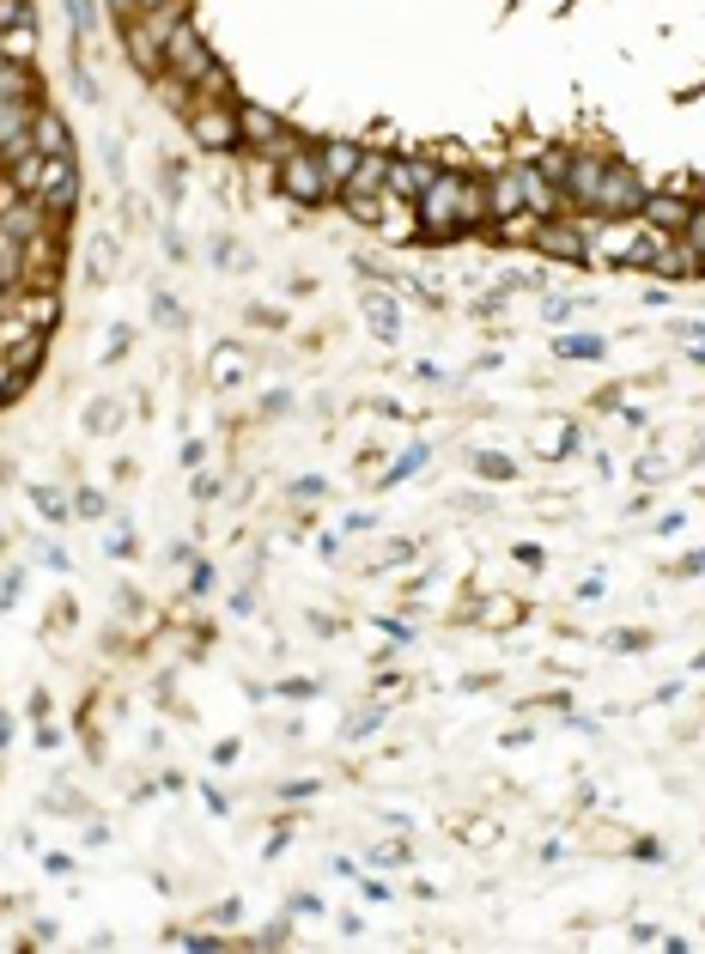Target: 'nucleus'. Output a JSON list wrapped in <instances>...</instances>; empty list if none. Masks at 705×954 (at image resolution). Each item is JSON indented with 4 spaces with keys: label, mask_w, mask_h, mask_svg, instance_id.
Segmentation results:
<instances>
[{
    "label": "nucleus",
    "mask_w": 705,
    "mask_h": 954,
    "mask_svg": "<svg viewBox=\"0 0 705 954\" xmlns=\"http://www.w3.org/2000/svg\"><path fill=\"white\" fill-rule=\"evenodd\" d=\"M414 207H420V231H475L481 219H493L487 189L468 183V177H456V171H444Z\"/></svg>",
    "instance_id": "1"
},
{
    "label": "nucleus",
    "mask_w": 705,
    "mask_h": 954,
    "mask_svg": "<svg viewBox=\"0 0 705 954\" xmlns=\"http://www.w3.org/2000/svg\"><path fill=\"white\" fill-rule=\"evenodd\" d=\"M189 134L207 146V152H238V140H244V128H238V104H225V98H189Z\"/></svg>",
    "instance_id": "2"
},
{
    "label": "nucleus",
    "mask_w": 705,
    "mask_h": 954,
    "mask_svg": "<svg viewBox=\"0 0 705 954\" xmlns=\"http://www.w3.org/2000/svg\"><path fill=\"white\" fill-rule=\"evenodd\" d=\"M274 183H280V195L298 201V207L329 201V183H323V165H317V146H304V152L280 158V165H274Z\"/></svg>",
    "instance_id": "3"
},
{
    "label": "nucleus",
    "mask_w": 705,
    "mask_h": 954,
    "mask_svg": "<svg viewBox=\"0 0 705 954\" xmlns=\"http://www.w3.org/2000/svg\"><path fill=\"white\" fill-rule=\"evenodd\" d=\"M207 67H213V49H207V43H201V31L183 19V25L165 37V73H171V79H183V86H201V73H207Z\"/></svg>",
    "instance_id": "4"
},
{
    "label": "nucleus",
    "mask_w": 705,
    "mask_h": 954,
    "mask_svg": "<svg viewBox=\"0 0 705 954\" xmlns=\"http://www.w3.org/2000/svg\"><path fill=\"white\" fill-rule=\"evenodd\" d=\"M31 201H37L43 213H55V219L73 213V201H80V171H73V152H67V158H49V165H43V183H37Z\"/></svg>",
    "instance_id": "5"
},
{
    "label": "nucleus",
    "mask_w": 705,
    "mask_h": 954,
    "mask_svg": "<svg viewBox=\"0 0 705 954\" xmlns=\"http://www.w3.org/2000/svg\"><path fill=\"white\" fill-rule=\"evenodd\" d=\"M639 207H645V183L608 158V177H602V195H596V219H633Z\"/></svg>",
    "instance_id": "6"
},
{
    "label": "nucleus",
    "mask_w": 705,
    "mask_h": 954,
    "mask_svg": "<svg viewBox=\"0 0 705 954\" xmlns=\"http://www.w3.org/2000/svg\"><path fill=\"white\" fill-rule=\"evenodd\" d=\"M602 177H608V158H602V152H572V158H566V177H560V195L578 201V207H596Z\"/></svg>",
    "instance_id": "7"
},
{
    "label": "nucleus",
    "mask_w": 705,
    "mask_h": 954,
    "mask_svg": "<svg viewBox=\"0 0 705 954\" xmlns=\"http://www.w3.org/2000/svg\"><path fill=\"white\" fill-rule=\"evenodd\" d=\"M535 250L554 256V262H590V231L566 225V219H541L535 225Z\"/></svg>",
    "instance_id": "8"
},
{
    "label": "nucleus",
    "mask_w": 705,
    "mask_h": 954,
    "mask_svg": "<svg viewBox=\"0 0 705 954\" xmlns=\"http://www.w3.org/2000/svg\"><path fill=\"white\" fill-rule=\"evenodd\" d=\"M7 310L13 316H25L31 329H55V316H61V292L55 286H19V292H7Z\"/></svg>",
    "instance_id": "9"
},
{
    "label": "nucleus",
    "mask_w": 705,
    "mask_h": 954,
    "mask_svg": "<svg viewBox=\"0 0 705 954\" xmlns=\"http://www.w3.org/2000/svg\"><path fill=\"white\" fill-rule=\"evenodd\" d=\"M438 177H444V165H432V158H389V195H402V201H420Z\"/></svg>",
    "instance_id": "10"
},
{
    "label": "nucleus",
    "mask_w": 705,
    "mask_h": 954,
    "mask_svg": "<svg viewBox=\"0 0 705 954\" xmlns=\"http://www.w3.org/2000/svg\"><path fill=\"white\" fill-rule=\"evenodd\" d=\"M250 377V347L244 341H219L213 353H207V383L213 389H238Z\"/></svg>",
    "instance_id": "11"
},
{
    "label": "nucleus",
    "mask_w": 705,
    "mask_h": 954,
    "mask_svg": "<svg viewBox=\"0 0 705 954\" xmlns=\"http://www.w3.org/2000/svg\"><path fill=\"white\" fill-rule=\"evenodd\" d=\"M639 219H645L651 231H669V237H681V231H687V219H693V195H645Z\"/></svg>",
    "instance_id": "12"
},
{
    "label": "nucleus",
    "mask_w": 705,
    "mask_h": 954,
    "mask_svg": "<svg viewBox=\"0 0 705 954\" xmlns=\"http://www.w3.org/2000/svg\"><path fill=\"white\" fill-rule=\"evenodd\" d=\"M359 152H365V146H353V140H323V146H317V165H323V183H329V195L353 183Z\"/></svg>",
    "instance_id": "13"
},
{
    "label": "nucleus",
    "mask_w": 705,
    "mask_h": 954,
    "mask_svg": "<svg viewBox=\"0 0 705 954\" xmlns=\"http://www.w3.org/2000/svg\"><path fill=\"white\" fill-rule=\"evenodd\" d=\"M359 310H365V323H371L377 341H402V310H396L389 292H359Z\"/></svg>",
    "instance_id": "14"
},
{
    "label": "nucleus",
    "mask_w": 705,
    "mask_h": 954,
    "mask_svg": "<svg viewBox=\"0 0 705 954\" xmlns=\"http://www.w3.org/2000/svg\"><path fill=\"white\" fill-rule=\"evenodd\" d=\"M25 140H31V146H37L43 158H67V152H73V134H67V122H61L55 110H37V116H31V134H25Z\"/></svg>",
    "instance_id": "15"
},
{
    "label": "nucleus",
    "mask_w": 705,
    "mask_h": 954,
    "mask_svg": "<svg viewBox=\"0 0 705 954\" xmlns=\"http://www.w3.org/2000/svg\"><path fill=\"white\" fill-rule=\"evenodd\" d=\"M377 189H389V152H359V165H353V183L341 189V195H377Z\"/></svg>",
    "instance_id": "16"
},
{
    "label": "nucleus",
    "mask_w": 705,
    "mask_h": 954,
    "mask_svg": "<svg viewBox=\"0 0 705 954\" xmlns=\"http://www.w3.org/2000/svg\"><path fill=\"white\" fill-rule=\"evenodd\" d=\"M25 286V244L13 231H0V292H19Z\"/></svg>",
    "instance_id": "17"
},
{
    "label": "nucleus",
    "mask_w": 705,
    "mask_h": 954,
    "mask_svg": "<svg viewBox=\"0 0 705 954\" xmlns=\"http://www.w3.org/2000/svg\"><path fill=\"white\" fill-rule=\"evenodd\" d=\"M43 347H49V335H25L19 347H7V353H0V359H7V365H13L19 377H31V371L43 365Z\"/></svg>",
    "instance_id": "18"
},
{
    "label": "nucleus",
    "mask_w": 705,
    "mask_h": 954,
    "mask_svg": "<svg viewBox=\"0 0 705 954\" xmlns=\"http://www.w3.org/2000/svg\"><path fill=\"white\" fill-rule=\"evenodd\" d=\"M37 55V25H19V31H7V61H31Z\"/></svg>",
    "instance_id": "19"
},
{
    "label": "nucleus",
    "mask_w": 705,
    "mask_h": 954,
    "mask_svg": "<svg viewBox=\"0 0 705 954\" xmlns=\"http://www.w3.org/2000/svg\"><path fill=\"white\" fill-rule=\"evenodd\" d=\"M602 347H608L602 335H566V341H560V359H602Z\"/></svg>",
    "instance_id": "20"
},
{
    "label": "nucleus",
    "mask_w": 705,
    "mask_h": 954,
    "mask_svg": "<svg viewBox=\"0 0 705 954\" xmlns=\"http://www.w3.org/2000/svg\"><path fill=\"white\" fill-rule=\"evenodd\" d=\"M481 620H487V626H517V620H523V602H511V596H493V602L481 608Z\"/></svg>",
    "instance_id": "21"
},
{
    "label": "nucleus",
    "mask_w": 705,
    "mask_h": 954,
    "mask_svg": "<svg viewBox=\"0 0 705 954\" xmlns=\"http://www.w3.org/2000/svg\"><path fill=\"white\" fill-rule=\"evenodd\" d=\"M31 25V0H0V31H19Z\"/></svg>",
    "instance_id": "22"
},
{
    "label": "nucleus",
    "mask_w": 705,
    "mask_h": 954,
    "mask_svg": "<svg viewBox=\"0 0 705 954\" xmlns=\"http://www.w3.org/2000/svg\"><path fill=\"white\" fill-rule=\"evenodd\" d=\"M67 13H73L80 31H98V0H67Z\"/></svg>",
    "instance_id": "23"
},
{
    "label": "nucleus",
    "mask_w": 705,
    "mask_h": 954,
    "mask_svg": "<svg viewBox=\"0 0 705 954\" xmlns=\"http://www.w3.org/2000/svg\"><path fill=\"white\" fill-rule=\"evenodd\" d=\"M475 468L487 474V481H511V474H517V468L505 462V456H475Z\"/></svg>",
    "instance_id": "24"
},
{
    "label": "nucleus",
    "mask_w": 705,
    "mask_h": 954,
    "mask_svg": "<svg viewBox=\"0 0 705 954\" xmlns=\"http://www.w3.org/2000/svg\"><path fill=\"white\" fill-rule=\"evenodd\" d=\"M19 383H25V377H19L7 359H0V402H7V395H19Z\"/></svg>",
    "instance_id": "25"
},
{
    "label": "nucleus",
    "mask_w": 705,
    "mask_h": 954,
    "mask_svg": "<svg viewBox=\"0 0 705 954\" xmlns=\"http://www.w3.org/2000/svg\"><path fill=\"white\" fill-rule=\"evenodd\" d=\"M86 426H92V432H104V426H116V408H110V402H98V408L86 414Z\"/></svg>",
    "instance_id": "26"
},
{
    "label": "nucleus",
    "mask_w": 705,
    "mask_h": 954,
    "mask_svg": "<svg viewBox=\"0 0 705 954\" xmlns=\"http://www.w3.org/2000/svg\"><path fill=\"white\" fill-rule=\"evenodd\" d=\"M37 511H43V517H67V505H61L49 487H37Z\"/></svg>",
    "instance_id": "27"
},
{
    "label": "nucleus",
    "mask_w": 705,
    "mask_h": 954,
    "mask_svg": "<svg viewBox=\"0 0 705 954\" xmlns=\"http://www.w3.org/2000/svg\"><path fill=\"white\" fill-rule=\"evenodd\" d=\"M128 353V329H110V347H104V359H122Z\"/></svg>",
    "instance_id": "28"
},
{
    "label": "nucleus",
    "mask_w": 705,
    "mask_h": 954,
    "mask_svg": "<svg viewBox=\"0 0 705 954\" xmlns=\"http://www.w3.org/2000/svg\"><path fill=\"white\" fill-rule=\"evenodd\" d=\"M152 316H165V323H177V316H183V310H177V304H171V298L159 292V298H152Z\"/></svg>",
    "instance_id": "29"
},
{
    "label": "nucleus",
    "mask_w": 705,
    "mask_h": 954,
    "mask_svg": "<svg viewBox=\"0 0 705 954\" xmlns=\"http://www.w3.org/2000/svg\"><path fill=\"white\" fill-rule=\"evenodd\" d=\"M128 7H134V13H152V7H165V0H128Z\"/></svg>",
    "instance_id": "30"
},
{
    "label": "nucleus",
    "mask_w": 705,
    "mask_h": 954,
    "mask_svg": "<svg viewBox=\"0 0 705 954\" xmlns=\"http://www.w3.org/2000/svg\"><path fill=\"white\" fill-rule=\"evenodd\" d=\"M693 359H699V365H705V335H699V347H693Z\"/></svg>",
    "instance_id": "31"
},
{
    "label": "nucleus",
    "mask_w": 705,
    "mask_h": 954,
    "mask_svg": "<svg viewBox=\"0 0 705 954\" xmlns=\"http://www.w3.org/2000/svg\"><path fill=\"white\" fill-rule=\"evenodd\" d=\"M0 61H7V31H0Z\"/></svg>",
    "instance_id": "32"
},
{
    "label": "nucleus",
    "mask_w": 705,
    "mask_h": 954,
    "mask_svg": "<svg viewBox=\"0 0 705 954\" xmlns=\"http://www.w3.org/2000/svg\"><path fill=\"white\" fill-rule=\"evenodd\" d=\"M699 207H705V195H699Z\"/></svg>",
    "instance_id": "33"
}]
</instances>
